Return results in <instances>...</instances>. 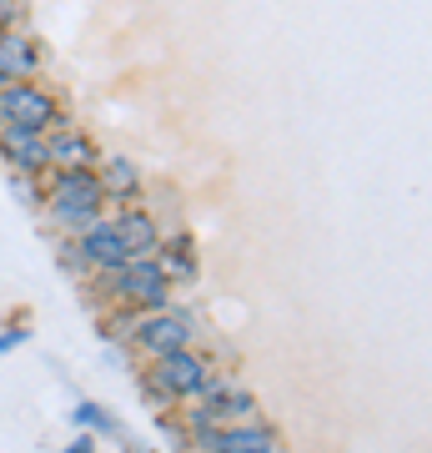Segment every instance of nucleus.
Here are the masks:
<instances>
[{"mask_svg":"<svg viewBox=\"0 0 432 453\" xmlns=\"http://www.w3.org/2000/svg\"><path fill=\"white\" fill-rule=\"evenodd\" d=\"M20 11H26L20 0H0V35H5V31H20Z\"/></svg>","mask_w":432,"mask_h":453,"instance_id":"16","label":"nucleus"},{"mask_svg":"<svg viewBox=\"0 0 432 453\" xmlns=\"http://www.w3.org/2000/svg\"><path fill=\"white\" fill-rule=\"evenodd\" d=\"M156 262H161V273L171 277V282H196V273H201V262H196V237L192 232H171V237H161Z\"/></svg>","mask_w":432,"mask_h":453,"instance_id":"12","label":"nucleus"},{"mask_svg":"<svg viewBox=\"0 0 432 453\" xmlns=\"http://www.w3.org/2000/svg\"><path fill=\"white\" fill-rule=\"evenodd\" d=\"M0 157H5V166H11V172H20V177H46V172H50L46 136H35V131L0 127Z\"/></svg>","mask_w":432,"mask_h":453,"instance_id":"9","label":"nucleus"},{"mask_svg":"<svg viewBox=\"0 0 432 453\" xmlns=\"http://www.w3.org/2000/svg\"><path fill=\"white\" fill-rule=\"evenodd\" d=\"M65 121L61 111V96L41 81H11L0 91V127H20V131H35L46 136Z\"/></svg>","mask_w":432,"mask_h":453,"instance_id":"4","label":"nucleus"},{"mask_svg":"<svg viewBox=\"0 0 432 453\" xmlns=\"http://www.w3.org/2000/svg\"><path fill=\"white\" fill-rule=\"evenodd\" d=\"M101 292L111 297V308L121 312H161V308H171V277L161 273V262L156 257H141V262H121L116 273H101L96 277Z\"/></svg>","mask_w":432,"mask_h":453,"instance_id":"2","label":"nucleus"},{"mask_svg":"<svg viewBox=\"0 0 432 453\" xmlns=\"http://www.w3.org/2000/svg\"><path fill=\"white\" fill-rule=\"evenodd\" d=\"M26 342H31V327H26V323L5 327V333H0V357H5V353H16V348H26Z\"/></svg>","mask_w":432,"mask_h":453,"instance_id":"15","label":"nucleus"},{"mask_svg":"<svg viewBox=\"0 0 432 453\" xmlns=\"http://www.w3.org/2000/svg\"><path fill=\"white\" fill-rule=\"evenodd\" d=\"M5 86H11V76H5V71H0V91H5Z\"/></svg>","mask_w":432,"mask_h":453,"instance_id":"18","label":"nucleus"},{"mask_svg":"<svg viewBox=\"0 0 432 453\" xmlns=\"http://www.w3.org/2000/svg\"><path fill=\"white\" fill-rule=\"evenodd\" d=\"M96 187L101 196H106V207H136V196H141V166L131 162L126 151H106V157H96Z\"/></svg>","mask_w":432,"mask_h":453,"instance_id":"6","label":"nucleus"},{"mask_svg":"<svg viewBox=\"0 0 432 453\" xmlns=\"http://www.w3.org/2000/svg\"><path fill=\"white\" fill-rule=\"evenodd\" d=\"M46 157H50V166H96L101 151L91 142V131L61 121L56 131H46Z\"/></svg>","mask_w":432,"mask_h":453,"instance_id":"10","label":"nucleus"},{"mask_svg":"<svg viewBox=\"0 0 432 453\" xmlns=\"http://www.w3.org/2000/svg\"><path fill=\"white\" fill-rule=\"evenodd\" d=\"M46 202H50V222L65 226L71 237L106 217V196H101L91 166H50L46 172Z\"/></svg>","mask_w":432,"mask_h":453,"instance_id":"1","label":"nucleus"},{"mask_svg":"<svg viewBox=\"0 0 432 453\" xmlns=\"http://www.w3.org/2000/svg\"><path fill=\"white\" fill-rule=\"evenodd\" d=\"M196 338V323L186 308H161V312H141L136 323L126 327V342L136 348L141 357H166V353H181V348H192Z\"/></svg>","mask_w":432,"mask_h":453,"instance_id":"5","label":"nucleus"},{"mask_svg":"<svg viewBox=\"0 0 432 453\" xmlns=\"http://www.w3.org/2000/svg\"><path fill=\"white\" fill-rule=\"evenodd\" d=\"M211 453H277V434L267 423H231V428H216V443Z\"/></svg>","mask_w":432,"mask_h":453,"instance_id":"13","label":"nucleus"},{"mask_svg":"<svg viewBox=\"0 0 432 453\" xmlns=\"http://www.w3.org/2000/svg\"><path fill=\"white\" fill-rule=\"evenodd\" d=\"M41 56H46V50L35 46L31 31H5L0 35V71H5L11 81H35Z\"/></svg>","mask_w":432,"mask_h":453,"instance_id":"11","label":"nucleus"},{"mask_svg":"<svg viewBox=\"0 0 432 453\" xmlns=\"http://www.w3.org/2000/svg\"><path fill=\"white\" fill-rule=\"evenodd\" d=\"M65 453H101V438H91V434H76L71 443H65Z\"/></svg>","mask_w":432,"mask_h":453,"instance_id":"17","label":"nucleus"},{"mask_svg":"<svg viewBox=\"0 0 432 453\" xmlns=\"http://www.w3.org/2000/svg\"><path fill=\"white\" fill-rule=\"evenodd\" d=\"M116 226V242H121V252H126V262H141V257H156V247H161V222L151 217L146 207H121L111 217Z\"/></svg>","mask_w":432,"mask_h":453,"instance_id":"8","label":"nucleus"},{"mask_svg":"<svg viewBox=\"0 0 432 453\" xmlns=\"http://www.w3.org/2000/svg\"><path fill=\"white\" fill-rule=\"evenodd\" d=\"M211 383V363L196 348H181V353H166L151 363V372L141 378V388L151 403H196Z\"/></svg>","mask_w":432,"mask_h":453,"instance_id":"3","label":"nucleus"},{"mask_svg":"<svg viewBox=\"0 0 432 453\" xmlns=\"http://www.w3.org/2000/svg\"><path fill=\"white\" fill-rule=\"evenodd\" d=\"M71 423H76L80 434H91V438H116V418L101 403H76L71 408Z\"/></svg>","mask_w":432,"mask_h":453,"instance_id":"14","label":"nucleus"},{"mask_svg":"<svg viewBox=\"0 0 432 453\" xmlns=\"http://www.w3.org/2000/svg\"><path fill=\"white\" fill-rule=\"evenodd\" d=\"M71 252H76L80 273H116V267L126 262V252L116 242L111 217H101V222H91L86 232H76V237H71Z\"/></svg>","mask_w":432,"mask_h":453,"instance_id":"7","label":"nucleus"}]
</instances>
